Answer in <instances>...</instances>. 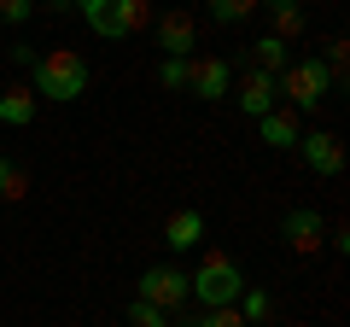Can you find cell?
Masks as SVG:
<instances>
[{"instance_id":"6da1fadb","label":"cell","mask_w":350,"mask_h":327,"mask_svg":"<svg viewBox=\"0 0 350 327\" xmlns=\"http://www.w3.org/2000/svg\"><path fill=\"white\" fill-rule=\"evenodd\" d=\"M36 94L53 105H70L88 94V59L76 47H47L36 59Z\"/></svg>"},{"instance_id":"7a4b0ae2","label":"cell","mask_w":350,"mask_h":327,"mask_svg":"<svg viewBox=\"0 0 350 327\" xmlns=\"http://www.w3.org/2000/svg\"><path fill=\"white\" fill-rule=\"evenodd\" d=\"M76 12H82V24L94 29V36L105 41H123L135 36V29L152 24V0H70Z\"/></svg>"},{"instance_id":"3957f363","label":"cell","mask_w":350,"mask_h":327,"mask_svg":"<svg viewBox=\"0 0 350 327\" xmlns=\"http://www.w3.org/2000/svg\"><path fill=\"white\" fill-rule=\"evenodd\" d=\"M239 292H245V269L234 263V257H222V252H211L199 269L187 275V298H199L204 310H216V304H234Z\"/></svg>"},{"instance_id":"277c9868","label":"cell","mask_w":350,"mask_h":327,"mask_svg":"<svg viewBox=\"0 0 350 327\" xmlns=\"http://www.w3.org/2000/svg\"><path fill=\"white\" fill-rule=\"evenodd\" d=\"M280 94L292 100V112L310 117L315 105L333 94V76H327V59H292L286 70H280Z\"/></svg>"},{"instance_id":"5b68a950","label":"cell","mask_w":350,"mask_h":327,"mask_svg":"<svg viewBox=\"0 0 350 327\" xmlns=\"http://www.w3.org/2000/svg\"><path fill=\"white\" fill-rule=\"evenodd\" d=\"M135 298H146V304H158V310L175 315L181 304H187V269H175V263H152V269H140Z\"/></svg>"},{"instance_id":"8992f818","label":"cell","mask_w":350,"mask_h":327,"mask_svg":"<svg viewBox=\"0 0 350 327\" xmlns=\"http://www.w3.org/2000/svg\"><path fill=\"white\" fill-rule=\"evenodd\" d=\"M280 239H286V252L292 257H315L327 246V222L321 211H310V205H292L286 216H280Z\"/></svg>"},{"instance_id":"52a82bcc","label":"cell","mask_w":350,"mask_h":327,"mask_svg":"<svg viewBox=\"0 0 350 327\" xmlns=\"http://www.w3.org/2000/svg\"><path fill=\"white\" fill-rule=\"evenodd\" d=\"M298 152H304V164H310L321 181H338V176H345V146H338L333 129H304V135H298Z\"/></svg>"},{"instance_id":"ba28073f","label":"cell","mask_w":350,"mask_h":327,"mask_svg":"<svg viewBox=\"0 0 350 327\" xmlns=\"http://www.w3.org/2000/svg\"><path fill=\"white\" fill-rule=\"evenodd\" d=\"M234 88V64L222 53H204V59H187V94L193 100H222Z\"/></svg>"},{"instance_id":"9c48e42d","label":"cell","mask_w":350,"mask_h":327,"mask_svg":"<svg viewBox=\"0 0 350 327\" xmlns=\"http://www.w3.org/2000/svg\"><path fill=\"white\" fill-rule=\"evenodd\" d=\"M234 100H239V112H245V117L275 112V105H280V76H275V70H257V64H251V70L239 76V94H234Z\"/></svg>"},{"instance_id":"30bf717a","label":"cell","mask_w":350,"mask_h":327,"mask_svg":"<svg viewBox=\"0 0 350 327\" xmlns=\"http://www.w3.org/2000/svg\"><path fill=\"white\" fill-rule=\"evenodd\" d=\"M298 135H304V123H298L292 105H275V112L257 117V140H262L269 152H292V146H298Z\"/></svg>"},{"instance_id":"8fae6325","label":"cell","mask_w":350,"mask_h":327,"mask_svg":"<svg viewBox=\"0 0 350 327\" xmlns=\"http://www.w3.org/2000/svg\"><path fill=\"white\" fill-rule=\"evenodd\" d=\"M152 24H158V47L163 53H181V59H187V53L199 47V24H193L187 12H163V18H152Z\"/></svg>"},{"instance_id":"7c38bea8","label":"cell","mask_w":350,"mask_h":327,"mask_svg":"<svg viewBox=\"0 0 350 327\" xmlns=\"http://www.w3.org/2000/svg\"><path fill=\"white\" fill-rule=\"evenodd\" d=\"M199 239H204V211H193V205L163 222V246H170V252H193Z\"/></svg>"},{"instance_id":"4fadbf2b","label":"cell","mask_w":350,"mask_h":327,"mask_svg":"<svg viewBox=\"0 0 350 327\" xmlns=\"http://www.w3.org/2000/svg\"><path fill=\"white\" fill-rule=\"evenodd\" d=\"M0 123H6V129H29V123H36V88L18 82V88L0 94Z\"/></svg>"},{"instance_id":"5bb4252c","label":"cell","mask_w":350,"mask_h":327,"mask_svg":"<svg viewBox=\"0 0 350 327\" xmlns=\"http://www.w3.org/2000/svg\"><path fill=\"white\" fill-rule=\"evenodd\" d=\"M251 64L280 76V70L292 64V41H286V36H275V29H269V36H257V41H251Z\"/></svg>"},{"instance_id":"9a60e30c","label":"cell","mask_w":350,"mask_h":327,"mask_svg":"<svg viewBox=\"0 0 350 327\" xmlns=\"http://www.w3.org/2000/svg\"><path fill=\"white\" fill-rule=\"evenodd\" d=\"M262 12H269V24H275V36H298L304 29V0H257Z\"/></svg>"},{"instance_id":"2e32d148","label":"cell","mask_w":350,"mask_h":327,"mask_svg":"<svg viewBox=\"0 0 350 327\" xmlns=\"http://www.w3.org/2000/svg\"><path fill=\"white\" fill-rule=\"evenodd\" d=\"M234 310H239V322H245V327H262L269 315H275V298H269L262 287H251V280H245V292L234 298Z\"/></svg>"},{"instance_id":"e0dca14e","label":"cell","mask_w":350,"mask_h":327,"mask_svg":"<svg viewBox=\"0 0 350 327\" xmlns=\"http://www.w3.org/2000/svg\"><path fill=\"white\" fill-rule=\"evenodd\" d=\"M24 193H29V170H24L18 158H0V199H6V205H18Z\"/></svg>"},{"instance_id":"ac0fdd59","label":"cell","mask_w":350,"mask_h":327,"mask_svg":"<svg viewBox=\"0 0 350 327\" xmlns=\"http://www.w3.org/2000/svg\"><path fill=\"white\" fill-rule=\"evenodd\" d=\"M204 12H211L216 24H245V18L257 12V0H204Z\"/></svg>"},{"instance_id":"d6986e66","label":"cell","mask_w":350,"mask_h":327,"mask_svg":"<svg viewBox=\"0 0 350 327\" xmlns=\"http://www.w3.org/2000/svg\"><path fill=\"white\" fill-rule=\"evenodd\" d=\"M129 327H175V315L146 304V298H129Z\"/></svg>"},{"instance_id":"ffe728a7","label":"cell","mask_w":350,"mask_h":327,"mask_svg":"<svg viewBox=\"0 0 350 327\" xmlns=\"http://www.w3.org/2000/svg\"><path fill=\"white\" fill-rule=\"evenodd\" d=\"M158 82L163 88H187V59H181V53H163V64H158Z\"/></svg>"},{"instance_id":"44dd1931","label":"cell","mask_w":350,"mask_h":327,"mask_svg":"<svg viewBox=\"0 0 350 327\" xmlns=\"http://www.w3.org/2000/svg\"><path fill=\"white\" fill-rule=\"evenodd\" d=\"M187 327H245V322H239L234 304H216V310H204L199 322H187Z\"/></svg>"},{"instance_id":"7402d4cb","label":"cell","mask_w":350,"mask_h":327,"mask_svg":"<svg viewBox=\"0 0 350 327\" xmlns=\"http://www.w3.org/2000/svg\"><path fill=\"white\" fill-rule=\"evenodd\" d=\"M29 18H36V0H0V24H29Z\"/></svg>"},{"instance_id":"603a6c76","label":"cell","mask_w":350,"mask_h":327,"mask_svg":"<svg viewBox=\"0 0 350 327\" xmlns=\"http://www.w3.org/2000/svg\"><path fill=\"white\" fill-rule=\"evenodd\" d=\"M12 64L18 70H36V47H29V41H12Z\"/></svg>"},{"instance_id":"cb8c5ba5","label":"cell","mask_w":350,"mask_h":327,"mask_svg":"<svg viewBox=\"0 0 350 327\" xmlns=\"http://www.w3.org/2000/svg\"><path fill=\"white\" fill-rule=\"evenodd\" d=\"M47 6H53V12H70V0H47Z\"/></svg>"}]
</instances>
